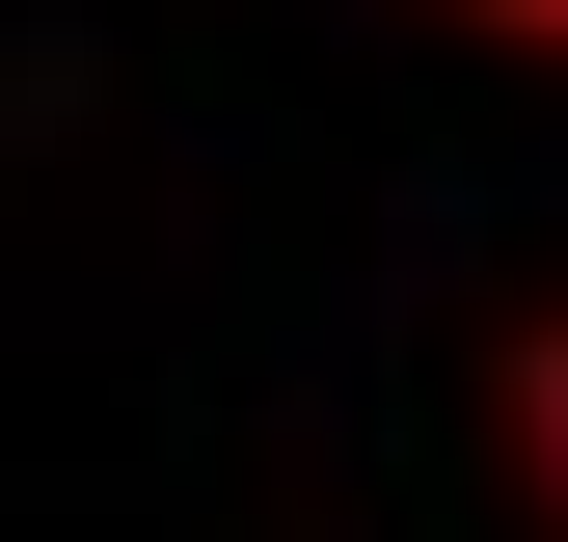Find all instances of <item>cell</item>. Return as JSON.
<instances>
[{"mask_svg":"<svg viewBox=\"0 0 568 542\" xmlns=\"http://www.w3.org/2000/svg\"><path fill=\"white\" fill-rule=\"evenodd\" d=\"M515 461L568 489V325H515Z\"/></svg>","mask_w":568,"mask_h":542,"instance_id":"cell-1","label":"cell"},{"mask_svg":"<svg viewBox=\"0 0 568 542\" xmlns=\"http://www.w3.org/2000/svg\"><path fill=\"white\" fill-rule=\"evenodd\" d=\"M487 28H541V54H568V0H487Z\"/></svg>","mask_w":568,"mask_h":542,"instance_id":"cell-2","label":"cell"}]
</instances>
